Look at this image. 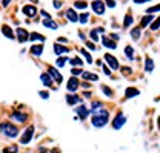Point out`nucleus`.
<instances>
[{"label": "nucleus", "instance_id": "4468645a", "mask_svg": "<svg viewBox=\"0 0 160 153\" xmlns=\"http://www.w3.org/2000/svg\"><path fill=\"white\" fill-rule=\"evenodd\" d=\"M40 80H42L43 86H46V87H49V86L52 84V78L49 76V74H48V72H46V74H42V75H40Z\"/></svg>", "mask_w": 160, "mask_h": 153}, {"label": "nucleus", "instance_id": "3c124183", "mask_svg": "<svg viewBox=\"0 0 160 153\" xmlns=\"http://www.w3.org/2000/svg\"><path fill=\"white\" fill-rule=\"evenodd\" d=\"M9 2H11V0H3V6H8V5H9Z\"/></svg>", "mask_w": 160, "mask_h": 153}, {"label": "nucleus", "instance_id": "ddd939ff", "mask_svg": "<svg viewBox=\"0 0 160 153\" xmlns=\"http://www.w3.org/2000/svg\"><path fill=\"white\" fill-rule=\"evenodd\" d=\"M102 43H103V46H105V48H108V49H116V48H117L116 41L109 40L108 37H103V38H102Z\"/></svg>", "mask_w": 160, "mask_h": 153}, {"label": "nucleus", "instance_id": "e433bc0d", "mask_svg": "<svg viewBox=\"0 0 160 153\" xmlns=\"http://www.w3.org/2000/svg\"><path fill=\"white\" fill-rule=\"evenodd\" d=\"M152 21H154V23L151 25V29H152V31H157L160 26V19H156V20H152Z\"/></svg>", "mask_w": 160, "mask_h": 153}, {"label": "nucleus", "instance_id": "423d86ee", "mask_svg": "<svg viewBox=\"0 0 160 153\" xmlns=\"http://www.w3.org/2000/svg\"><path fill=\"white\" fill-rule=\"evenodd\" d=\"M79 80L76 78V76L72 75L71 78H69V81H68V84H66V89L69 90V92H76L77 89H79Z\"/></svg>", "mask_w": 160, "mask_h": 153}, {"label": "nucleus", "instance_id": "c9c22d12", "mask_svg": "<svg viewBox=\"0 0 160 153\" xmlns=\"http://www.w3.org/2000/svg\"><path fill=\"white\" fill-rule=\"evenodd\" d=\"M102 90H103V94L106 96H112V90H111L108 86H102Z\"/></svg>", "mask_w": 160, "mask_h": 153}, {"label": "nucleus", "instance_id": "6e6552de", "mask_svg": "<svg viewBox=\"0 0 160 153\" xmlns=\"http://www.w3.org/2000/svg\"><path fill=\"white\" fill-rule=\"evenodd\" d=\"M125 123H126V118H125V115H123V114H119L117 116H116V119L112 121V127H114L116 130H119V129L122 127V126H123V124H125Z\"/></svg>", "mask_w": 160, "mask_h": 153}, {"label": "nucleus", "instance_id": "49530a36", "mask_svg": "<svg viewBox=\"0 0 160 153\" xmlns=\"http://www.w3.org/2000/svg\"><path fill=\"white\" fill-rule=\"evenodd\" d=\"M103 71H105V74H106V75H111V71H109V67H106V66H105V67H103Z\"/></svg>", "mask_w": 160, "mask_h": 153}, {"label": "nucleus", "instance_id": "a211bd4d", "mask_svg": "<svg viewBox=\"0 0 160 153\" xmlns=\"http://www.w3.org/2000/svg\"><path fill=\"white\" fill-rule=\"evenodd\" d=\"M42 52H43V46H42V44H34V46H31V54H32V55L40 57Z\"/></svg>", "mask_w": 160, "mask_h": 153}, {"label": "nucleus", "instance_id": "603ef678", "mask_svg": "<svg viewBox=\"0 0 160 153\" xmlns=\"http://www.w3.org/2000/svg\"><path fill=\"white\" fill-rule=\"evenodd\" d=\"M111 37L114 38V40H119V35H117V34H111Z\"/></svg>", "mask_w": 160, "mask_h": 153}, {"label": "nucleus", "instance_id": "dca6fc26", "mask_svg": "<svg viewBox=\"0 0 160 153\" xmlns=\"http://www.w3.org/2000/svg\"><path fill=\"white\" fill-rule=\"evenodd\" d=\"M42 23H43V26H45V28H49V29H57V23H54V20H51V17L45 19Z\"/></svg>", "mask_w": 160, "mask_h": 153}, {"label": "nucleus", "instance_id": "ea45409f", "mask_svg": "<svg viewBox=\"0 0 160 153\" xmlns=\"http://www.w3.org/2000/svg\"><path fill=\"white\" fill-rule=\"evenodd\" d=\"M82 72H83V71H82L80 67H77V69H74V67H72V71H71V74H72V75H80Z\"/></svg>", "mask_w": 160, "mask_h": 153}, {"label": "nucleus", "instance_id": "c756f323", "mask_svg": "<svg viewBox=\"0 0 160 153\" xmlns=\"http://www.w3.org/2000/svg\"><path fill=\"white\" fill-rule=\"evenodd\" d=\"M29 38H31L32 41H36V40H39V41H45V37H43V35H40L39 32H31Z\"/></svg>", "mask_w": 160, "mask_h": 153}, {"label": "nucleus", "instance_id": "412c9836", "mask_svg": "<svg viewBox=\"0 0 160 153\" xmlns=\"http://www.w3.org/2000/svg\"><path fill=\"white\" fill-rule=\"evenodd\" d=\"M26 118H28L26 115L20 114V112H14V114H12V119H16L17 123H25V121H26Z\"/></svg>", "mask_w": 160, "mask_h": 153}, {"label": "nucleus", "instance_id": "f257e3e1", "mask_svg": "<svg viewBox=\"0 0 160 153\" xmlns=\"http://www.w3.org/2000/svg\"><path fill=\"white\" fill-rule=\"evenodd\" d=\"M108 119H109V114H108V110L97 109V110H94V115H92L91 123H92V126H94V127H103V126H106V124H108Z\"/></svg>", "mask_w": 160, "mask_h": 153}, {"label": "nucleus", "instance_id": "1a4fd4ad", "mask_svg": "<svg viewBox=\"0 0 160 153\" xmlns=\"http://www.w3.org/2000/svg\"><path fill=\"white\" fill-rule=\"evenodd\" d=\"M16 34H17V40H19L20 43H25V41L29 38V35H28L29 32H28L26 29H23V28H19V29L16 31Z\"/></svg>", "mask_w": 160, "mask_h": 153}, {"label": "nucleus", "instance_id": "37998d69", "mask_svg": "<svg viewBox=\"0 0 160 153\" xmlns=\"http://www.w3.org/2000/svg\"><path fill=\"white\" fill-rule=\"evenodd\" d=\"M86 46L91 49V51H94L96 49V46H94V43H91V41H86Z\"/></svg>", "mask_w": 160, "mask_h": 153}, {"label": "nucleus", "instance_id": "f03ea898", "mask_svg": "<svg viewBox=\"0 0 160 153\" xmlns=\"http://www.w3.org/2000/svg\"><path fill=\"white\" fill-rule=\"evenodd\" d=\"M0 132L5 135V136H8V138H16V136L19 135L17 127L12 126L11 123H2V124H0Z\"/></svg>", "mask_w": 160, "mask_h": 153}, {"label": "nucleus", "instance_id": "9d476101", "mask_svg": "<svg viewBox=\"0 0 160 153\" xmlns=\"http://www.w3.org/2000/svg\"><path fill=\"white\" fill-rule=\"evenodd\" d=\"M105 61L111 66V69H114V71L119 69V61L116 60V57H112L111 54H106V55H105Z\"/></svg>", "mask_w": 160, "mask_h": 153}, {"label": "nucleus", "instance_id": "4c0bfd02", "mask_svg": "<svg viewBox=\"0 0 160 153\" xmlns=\"http://www.w3.org/2000/svg\"><path fill=\"white\" fill-rule=\"evenodd\" d=\"M157 11H160V6H159V5H156V6H152V8L146 9V12H148V14H152V12H157Z\"/></svg>", "mask_w": 160, "mask_h": 153}, {"label": "nucleus", "instance_id": "2f4dec72", "mask_svg": "<svg viewBox=\"0 0 160 153\" xmlns=\"http://www.w3.org/2000/svg\"><path fill=\"white\" fill-rule=\"evenodd\" d=\"M69 63L72 64V66H82L83 64V61L80 60L79 57H74V58H69Z\"/></svg>", "mask_w": 160, "mask_h": 153}, {"label": "nucleus", "instance_id": "f3484780", "mask_svg": "<svg viewBox=\"0 0 160 153\" xmlns=\"http://www.w3.org/2000/svg\"><path fill=\"white\" fill-rule=\"evenodd\" d=\"M125 95H126V98H134V96L139 95V89H136V87H128V89L125 90Z\"/></svg>", "mask_w": 160, "mask_h": 153}, {"label": "nucleus", "instance_id": "9b49d317", "mask_svg": "<svg viewBox=\"0 0 160 153\" xmlns=\"http://www.w3.org/2000/svg\"><path fill=\"white\" fill-rule=\"evenodd\" d=\"M74 110H76V114L79 115L80 119H86L88 115H89V110L86 109V106H79V107H76Z\"/></svg>", "mask_w": 160, "mask_h": 153}, {"label": "nucleus", "instance_id": "f704fd0d", "mask_svg": "<svg viewBox=\"0 0 160 153\" xmlns=\"http://www.w3.org/2000/svg\"><path fill=\"white\" fill-rule=\"evenodd\" d=\"M66 61H68V58H66V57L57 58V67H63V66L66 64Z\"/></svg>", "mask_w": 160, "mask_h": 153}, {"label": "nucleus", "instance_id": "20e7f679", "mask_svg": "<svg viewBox=\"0 0 160 153\" xmlns=\"http://www.w3.org/2000/svg\"><path fill=\"white\" fill-rule=\"evenodd\" d=\"M48 74H49V76H51V78H54V80H56V83H59V84L63 81V76H62V74H60L56 67H52V66H49V67H48Z\"/></svg>", "mask_w": 160, "mask_h": 153}, {"label": "nucleus", "instance_id": "4be33fe9", "mask_svg": "<svg viewBox=\"0 0 160 153\" xmlns=\"http://www.w3.org/2000/svg\"><path fill=\"white\" fill-rule=\"evenodd\" d=\"M145 69H146V72H152L154 71V61H152V58H146V61H145Z\"/></svg>", "mask_w": 160, "mask_h": 153}, {"label": "nucleus", "instance_id": "473e14b6", "mask_svg": "<svg viewBox=\"0 0 160 153\" xmlns=\"http://www.w3.org/2000/svg\"><path fill=\"white\" fill-rule=\"evenodd\" d=\"M17 146H11V147H6V149H3V153H17Z\"/></svg>", "mask_w": 160, "mask_h": 153}, {"label": "nucleus", "instance_id": "39448f33", "mask_svg": "<svg viewBox=\"0 0 160 153\" xmlns=\"http://www.w3.org/2000/svg\"><path fill=\"white\" fill-rule=\"evenodd\" d=\"M92 9H94L96 14L103 16V14H105V3L100 2V0H94V2H92Z\"/></svg>", "mask_w": 160, "mask_h": 153}, {"label": "nucleus", "instance_id": "7c9ffc66", "mask_svg": "<svg viewBox=\"0 0 160 153\" xmlns=\"http://www.w3.org/2000/svg\"><path fill=\"white\" fill-rule=\"evenodd\" d=\"M131 38H132V40H139L140 38V29L139 28H134V29L131 31Z\"/></svg>", "mask_w": 160, "mask_h": 153}, {"label": "nucleus", "instance_id": "a19ab883", "mask_svg": "<svg viewBox=\"0 0 160 153\" xmlns=\"http://www.w3.org/2000/svg\"><path fill=\"white\" fill-rule=\"evenodd\" d=\"M122 74L129 75V74H131V69H129V67H122Z\"/></svg>", "mask_w": 160, "mask_h": 153}, {"label": "nucleus", "instance_id": "864d4df0", "mask_svg": "<svg viewBox=\"0 0 160 153\" xmlns=\"http://www.w3.org/2000/svg\"><path fill=\"white\" fill-rule=\"evenodd\" d=\"M31 2H32V3H37V2H39V0H31Z\"/></svg>", "mask_w": 160, "mask_h": 153}, {"label": "nucleus", "instance_id": "72a5a7b5", "mask_svg": "<svg viewBox=\"0 0 160 153\" xmlns=\"http://www.w3.org/2000/svg\"><path fill=\"white\" fill-rule=\"evenodd\" d=\"M82 54H83V57L86 58V61H88V63H92V57H91V54H89L86 49H82Z\"/></svg>", "mask_w": 160, "mask_h": 153}, {"label": "nucleus", "instance_id": "a878e982", "mask_svg": "<svg viewBox=\"0 0 160 153\" xmlns=\"http://www.w3.org/2000/svg\"><path fill=\"white\" fill-rule=\"evenodd\" d=\"M74 8H77V9H86L88 8V3H86V0L83 2V0H76L74 2Z\"/></svg>", "mask_w": 160, "mask_h": 153}, {"label": "nucleus", "instance_id": "7ed1b4c3", "mask_svg": "<svg viewBox=\"0 0 160 153\" xmlns=\"http://www.w3.org/2000/svg\"><path fill=\"white\" fill-rule=\"evenodd\" d=\"M32 135H34V127L31 126V127H28L23 135H22V138H20V144H28L29 141H31V138H32Z\"/></svg>", "mask_w": 160, "mask_h": 153}, {"label": "nucleus", "instance_id": "c03bdc74", "mask_svg": "<svg viewBox=\"0 0 160 153\" xmlns=\"http://www.w3.org/2000/svg\"><path fill=\"white\" fill-rule=\"evenodd\" d=\"M40 96H42L43 100H46V98L49 96V94H48V92H40Z\"/></svg>", "mask_w": 160, "mask_h": 153}, {"label": "nucleus", "instance_id": "5701e85b", "mask_svg": "<svg viewBox=\"0 0 160 153\" xmlns=\"http://www.w3.org/2000/svg\"><path fill=\"white\" fill-rule=\"evenodd\" d=\"M99 32H103V28H100V29H92L91 32H89V37L92 41H99Z\"/></svg>", "mask_w": 160, "mask_h": 153}, {"label": "nucleus", "instance_id": "bb28decb", "mask_svg": "<svg viewBox=\"0 0 160 153\" xmlns=\"http://www.w3.org/2000/svg\"><path fill=\"white\" fill-rule=\"evenodd\" d=\"M88 20H89L88 12H83V14H80V16H79L77 21H79V23H82V25H86V23H88Z\"/></svg>", "mask_w": 160, "mask_h": 153}, {"label": "nucleus", "instance_id": "c85d7f7f", "mask_svg": "<svg viewBox=\"0 0 160 153\" xmlns=\"http://www.w3.org/2000/svg\"><path fill=\"white\" fill-rule=\"evenodd\" d=\"M131 25H132V16L128 12L126 17H125V21H123V28H129Z\"/></svg>", "mask_w": 160, "mask_h": 153}, {"label": "nucleus", "instance_id": "79ce46f5", "mask_svg": "<svg viewBox=\"0 0 160 153\" xmlns=\"http://www.w3.org/2000/svg\"><path fill=\"white\" fill-rule=\"evenodd\" d=\"M106 5H108L109 8H114V6H116V0H106Z\"/></svg>", "mask_w": 160, "mask_h": 153}, {"label": "nucleus", "instance_id": "b1692460", "mask_svg": "<svg viewBox=\"0 0 160 153\" xmlns=\"http://www.w3.org/2000/svg\"><path fill=\"white\" fill-rule=\"evenodd\" d=\"M152 20H154V17H152L151 14H148L146 17H143V19H142V23H140V26H142V28H146V26H148V25H149V23H151Z\"/></svg>", "mask_w": 160, "mask_h": 153}, {"label": "nucleus", "instance_id": "2eb2a0df", "mask_svg": "<svg viewBox=\"0 0 160 153\" xmlns=\"http://www.w3.org/2000/svg\"><path fill=\"white\" fill-rule=\"evenodd\" d=\"M66 17L69 21H72V23H76L77 19H79V16H77V12L74 11V9H66Z\"/></svg>", "mask_w": 160, "mask_h": 153}, {"label": "nucleus", "instance_id": "6ab92c4d", "mask_svg": "<svg viewBox=\"0 0 160 153\" xmlns=\"http://www.w3.org/2000/svg\"><path fill=\"white\" fill-rule=\"evenodd\" d=\"M68 51H69V49H68L66 46H60L59 43H57V44H54V52H56L57 55H62V54H66Z\"/></svg>", "mask_w": 160, "mask_h": 153}, {"label": "nucleus", "instance_id": "09e8293b", "mask_svg": "<svg viewBox=\"0 0 160 153\" xmlns=\"http://www.w3.org/2000/svg\"><path fill=\"white\" fill-rule=\"evenodd\" d=\"M42 16H43V17H46V19H48V17H49V14H48V12H46V11H42Z\"/></svg>", "mask_w": 160, "mask_h": 153}, {"label": "nucleus", "instance_id": "a18cd8bd", "mask_svg": "<svg viewBox=\"0 0 160 153\" xmlns=\"http://www.w3.org/2000/svg\"><path fill=\"white\" fill-rule=\"evenodd\" d=\"M54 8H62V2L56 0V2H54Z\"/></svg>", "mask_w": 160, "mask_h": 153}, {"label": "nucleus", "instance_id": "8fccbe9b", "mask_svg": "<svg viewBox=\"0 0 160 153\" xmlns=\"http://www.w3.org/2000/svg\"><path fill=\"white\" fill-rule=\"evenodd\" d=\"M82 87H85V89L89 87V83H82Z\"/></svg>", "mask_w": 160, "mask_h": 153}, {"label": "nucleus", "instance_id": "393cba45", "mask_svg": "<svg viewBox=\"0 0 160 153\" xmlns=\"http://www.w3.org/2000/svg\"><path fill=\"white\" fill-rule=\"evenodd\" d=\"M80 75L83 76L85 80H91V81H97L99 80V76L96 75V74H89V72H82Z\"/></svg>", "mask_w": 160, "mask_h": 153}, {"label": "nucleus", "instance_id": "58836bf2", "mask_svg": "<svg viewBox=\"0 0 160 153\" xmlns=\"http://www.w3.org/2000/svg\"><path fill=\"white\" fill-rule=\"evenodd\" d=\"M100 107H102V103H99V101H94L92 103V110H97Z\"/></svg>", "mask_w": 160, "mask_h": 153}, {"label": "nucleus", "instance_id": "f8f14e48", "mask_svg": "<svg viewBox=\"0 0 160 153\" xmlns=\"http://www.w3.org/2000/svg\"><path fill=\"white\" fill-rule=\"evenodd\" d=\"M2 32L5 34L6 38H16V34L12 32V29H11L8 25H2Z\"/></svg>", "mask_w": 160, "mask_h": 153}, {"label": "nucleus", "instance_id": "de8ad7c7", "mask_svg": "<svg viewBox=\"0 0 160 153\" xmlns=\"http://www.w3.org/2000/svg\"><path fill=\"white\" fill-rule=\"evenodd\" d=\"M134 3H146V2H149V0H132Z\"/></svg>", "mask_w": 160, "mask_h": 153}, {"label": "nucleus", "instance_id": "cd10ccee", "mask_svg": "<svg viewBox=\"0 0 160 153\" xmlns=\"http://www.w3.org/2000/svg\"><path fill=\"white\" fill-rule=\"evenodd\" d=\"M125 54H126V57L129 60H134V49H132V46H126L125 48Z\"/></svg>", "mask_w": 160, "mask_h": 153}, {"label": "nucleus", "instance_id": "aec40b11", "mask_svg": "<svg viewBox=\"0 0 160 153\" xmlns=\"http://www.w3.org/2000/svg\"><path fill=\"white\" fill-rule=\"evenodd\" d=\"M82 100H80L79 96L76 95H66V103L69 104V106H74V104H77V103H80Z\"/></svg>", "mask_w": 160, "mask_h": 153}, {"label": "nucleus", "instance_id": "0eeeda50", "mask_svg": "<svg viewBox=\"0 0 160 153\" xmlns=\"http://www.w3.org/2000/svg\"><path fill=\"white\" fill-rule=\"evenodd\" d=\"M22 11H23V14H25L26 17H34V16H37V8L32 6V5H25Z\"/></svg>", "mask_w": 160, "mask_h": 153}]
</instances>
